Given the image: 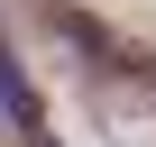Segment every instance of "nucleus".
Returning <instances> with one entry per match:
<instances>
[{"label":"nucleus","mask_w":156,"mask_h":147,"mask_svg":"<svg viewBox=\"0 0 156 147\" xmlns=\"http://www.w3.org/2000/svg\"><path fill=\"white\" fill-rule=\"evenodd\" d=\"M0 110H9V129H19V138H46V120H37L28 83H19V64H9V46H0Z\"/></svg>","instance_id":"nucleus-1"}]
</instances>
